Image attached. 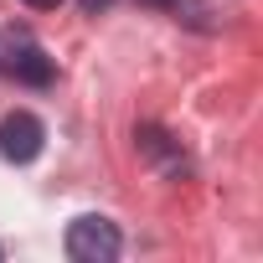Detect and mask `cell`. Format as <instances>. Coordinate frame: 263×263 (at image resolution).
<instances>
[{
    "mask_svg": "<svg viewBox=\"0 0 263 263\" xmlns=\"http://www.w3.org/2000/svg\"><path fill=\"white\" fill-rule=\"evenodd\" d=\"M62 248H67L72 263H114L119 248H124V237H119V227L108 217H78V222H67Z\"/></svg>",
    "mask_w": 263,
    "mask_h": 263,
    "instance_id": "1",
    "label": "cell"
},
{
    "mask_svg": "<svg viewBox=\"0 0 263 263\" xmlns=\"http://www.w3.org/2000/svg\"><path fill=\"white\" fill-rule=\"evenodd\" d=\"M135 140H140V155H150V160H155L160 171H181V165H186V155H181V145H176V140L165 135V129H155V124H145V129H140Z\"/></svg>",
    "mask_w": 263,
    "mask_h": 263,
    "instance_id": "4",
    "label": "cell"
},
{
    "mask_svg": "<svg viewBox=\"0 0 263 263\" xmlns=\"http://www.w3.org/2000/svg\"><path fill=\"white\" fill-rule=\"evenodd\" d=\"M21 6H31V11H57L62 0H21Z\"/></svg>",
    "mask_w": 263,
    "mask_h": 263,
    "instance_id": "6",
    "label": "cell"
},
{
    "mask_svg": "<svg viewBox=\"0 0 263 263\" xmlns=\"http://www.w3.org/2000/svg\"><path fill=\"white\" fill-rule=\"evenodd\" d=\"M78 6H83L88 16H98V11H108V6H114V0H78Z\"/></svg>",
    "mask_w": 263,
    "mask_h": 263,
    "instance_id": "5",
    "label": "cell"
},
{
    "mask_svg": "<svg viewBox=\"0 0 263 263\" xmlns=\"http://www.w3.org/2000/svg\"><path fill=\"white\" fill-rule=\"evenodd\" d=\"M140 6H155V11H176L181 0H140Z\"/></svg>",
    "mask_w": 263,
    "mask_h": 263,
    "instance_id": "7",
    "label": "cell"
},
{
    "mask_svg": "<svg viewBox=\"0 0 263 263\" xmlns=\"http://www.w3.org/2000/svg\"><path fill=\"white\" fill-rule=\"evenodd\" d=\"M42 145H47V129H42L36 114L16 108V114L0 119V155H6L11 165H31V160L42 155Z\"/></svg>",
    "mask_w": 263,
    "mask_h": 263,
    "instance_id": "3",
    "label": "cell"
},
{
    "mask_svg": "<svg viewBox=\"0 0 263 263\" xmlns=\"http://www.w3.org/2000/svg\"><path fill=\"white\" fill-rule=\"evenodd\" d=\"M6 67H11L21 83H31V88H47V83L57 78V67H52V57L36 47L31 26H6Z\"/></svg>",
    "mask_w": 263,
    "mask_h": 263,
    "instance_id": "2",
    "label": "cell"
}]
</instances>
